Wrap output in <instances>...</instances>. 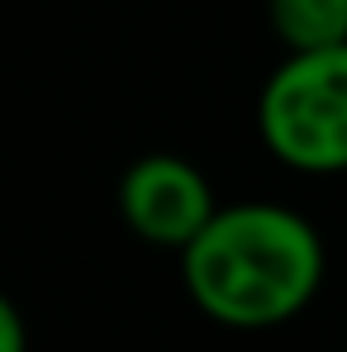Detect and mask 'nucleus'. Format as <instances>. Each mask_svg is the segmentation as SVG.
<instances>
[{"label": "nucleus", "mask_w": 347, "mask_h": 352, "mask_svg": "<svg viewBox=\"0 0 347 352\" xmlns=\"http://www.w3.org/2000/svg\"><path fill=\"white\" fill-rule=\"evenodd\" d=\"M328 272L319 229L276 200H233L181 248L190 305L233 333H267L300 319Z\"/></svg>", "instance_id": "nucleus-1"}, {"label": "nucleus", "mask_w": 347, "mask_h": 352, "mask_svg": "<svg viewBox=\"0 0 347 352\" xmlns=\"http://www.w3.org/2000/svg\"><path fill=\"white\" fill-rule=\"evenodd\" d=\"M267 153L300 176L347 172V43L286 53L257 96Z\"/></svg>", "instance_id": "nucleus-2"}, {"label": "nucleus", "mask_w": 347, "mask_h": 352, "mask_svg": "<svg viewBox=\"0 0 347 352\" xmlns=\"http://www.w3.org/2000/svg\"><path fill=\"white\" fill-rule=\"evenodd\" d=\"M115 200H119L124 229L138 243L167 248V252L190 248L195 234L219 214L210 176L181 153H143V157H133L124 167V176H119Z\"/></svg>", "instance_id": "nucleus-3"}, {"label": "nucleus", "mask_w": 347, "mask_h": 352, "mask_svg": "<svg viewBox=\"0 0 347 352\" xmlns=\"http://www.w3.org/2000/svg\"><path fill=\"white\" fill-rule=\"evenodd\" d=\"M267 24L286 53L347 43V0H267Z\"/></svg>", "instance_id": "nucleus-4"}, {"label": "nucleus", "mask_w": 347, "mask_h": 352, "mask_svg": "<svg viewBox=\"0 0 347 352\" xmlns=\"http://www.w3.org/2000/svg\"><path fill=\"white\" fill-rule=\"evenodd\" d=\"M0 352H29V324L5 291H0Z\"/></svg>", "instance_id": "nucleus-5"}, {"label": "nucleus", "mask_w": 347, "mask_h": 352, "mask_svg": "<svg viewBox=\"0 0 347 352\" xmlns=\"http://www.w3.org/2000/svg\"><path fill=\"white\" fill-rule=\"evenodd\" d=\"M343 352H347V348H343Z\"/></svg>", "instance_id": "nucleus-6"}]
</instances>
